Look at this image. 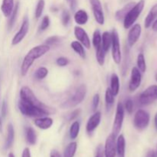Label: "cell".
I'll return each instance as SVG.
<instances>
[{
	"instance_id": "6da1fadb",
	"label": "cell",
	"mask_w": 157,
	"mask_h": 157,
	"mask_svg": "<svg viewBox=\"0 0 157 157\" xmlns=\"http://www.w3.org/2000/svg\"><path fill=\"white\" fill-rule=\"evenodd\" d=\"M19 95L20 100H21V101L29 103V104H32L34 106H36L38 107H40V108L43 109V110H45L49 113H53V110H52V108L46 106L45 104H43L41 101H40L37 98V97L35 96V94L30 87H27V86H23L21 88V90H20Z\"/></svg>"
},
{
	"instance_id": "7a4b0ae2",
	"label": "cell",
	"mask_w": 157,
	"mask_h": 157,
	"mask_svg": "<svg viewBox=\"0 0 157 157\" xmlns=\"http://www.w3.org/2000/svg\"><path fill=\"white\" fill-rule=\"evenodd\" d=\"M18 107L21 114L28 117L38 118L50 114L45 110H43L40 107L32 105V104L25 102L24 101H21V100H19V101H18Z\"/></svg>"
},
{
	"instance_id": "3957f363",
	"label": "cell",
	"mask_w": 157,
	"mask_h": 157,
	"mask_svg": "<svg viewBox=\"0 0 157 157\" xmlns=\"http://www.w3.org/2000/svg\"><path fill=\"white\" fill-rule=\"evenodd\" d=\"M145 6V1L140 0L137 3H135L134 6L127 12L125 18H124V27L125 29H129L132 25H134L138 17L143 12Z\"/></svg>"
},
{
	"instance_id": "277c9868",
	"label": "cell",
	"mask_w": 157,
	"mask_h": 157,
	"mask_svg": "<svg viewBox=\"0 0 157 157\" xmlns=\"http://www.w3.org/2000/svg\"><path fill=\"white\" fill-rule=\"evenodd\" d=\"M87 94V87L84 84H81L75 90V93L63 103L61 107L63 108H71L78 106L84 100Z\"/></svg>"
},
{
	"instance_id": "5b68a950",
	"label": "cell",
	"mask_w": 157,
	"mask_h": 157,
	"mask_svg": "<svg viewBox=\"0 0 157 157\" xmlns=\"http://www.w3.org/2000/svg\"><path fill=\"white\" fill-rule=\"evenodd\" d=\"M112 35V43H111V51L112 58L113 61L116 64H119L121 63L122 60V55H121V42H120V37L117 31L113 29L111 32Z\"/></svg>"
},
{
	"instance_id": "8992f818",
	"label": "cell",
	"mask_w": 157,
	"mask_h": 157,
	"mask_svg": "<svg viewBox=\"0 0 157 157\" xmlns=\"http://www.w3.org/2000/svg\"><path fill=\"white\" fill-rule=\"evenodd\" d=\"M150 117L148 112L140 109L136 112L133 118V125L138 130H144L149 126Z\"/></svg>"
},
{
	"instance_id": "52a82bcc",
	"label": "cell",
	"mask_w": 157,
	"mask_h": 157,
	"mask_svg": "<svg viewBox=\"0 0 157 157\" xmlns=\"http://www.w3.org/2000/svg\"><path fill=\"white\" fill-rule=\"evenodd\" d=\"M124 114H125V110H124V105H123L122 103L119 102L117 105L116 113H115L113 129H112V130H113L112 133H113L115 136H117L121 132V129H122L124 120Z\"/></svg>"
},
{
	"instance_id": "ba28073f",
	"label": "cell",
	"mask_w": 157,
	"mask_h": 157,
	"mask_svg": "<svg viewBox=\"0 0 157 157\" xmlns=\"http://www.w3.org/2000/svg\"><path fill=\"white\" fill-rule=\"evenodd\" d=\"M157 99V85H152L147 87L140 95L139 101L141 105H150Z\"/></svg>"
},
{
	"instance_id": "9c48e42d",
	"label": "cell",
	"mask_w": 157,
	"mask_h": 157,
	"mask_svg": "<svg viewBox=\"0 0 157 157\" xmlns=\"http://www.w3.org/2000/svg\"><path fill=\"white\" fill-rule=\"evenodd\" d=\"M29 30V20L28 17H25L23 19L21 25L20 27L18 32L14 35V37L12 39V45H17L19 43L21 42L23 39L25 38L26 35L28 34Z\"/></svg>"
},
{
	"instance_id": "30bf717a",
	"label": "cell",
	"mask_w": 157,
	"mask_h": 157,
	"mask_svg": "<svg viewBox=\"0 0 157 157\" xmlns=\"http://www.w3.org/2000/svg\"><path fill=\"white\" fill-rule=\"evenodd\" d=\"M90 5H91L95 21L99 25H103L105 21V18H104V10H103L101 1L100 0H90Z\"/></svg>"
},
{
	"instance_id": "8fae6325",
	"label": "cell",
	"mask_w": 157,
	"mask_h": 157,
	"mask_svg": "<svg viewBox=\"0 0 157 157\" xmlns=\"http://www.w3.org/2000/svg\"><path fill=\"white\" fill-rule=\"evenodd\" d=\"M142 81V75L137 67H133L131 70L130 80L129 82L128 89L130 92H134L140 87Z\"/></svg>"
},
{
	"instance_id": "7c38bea8",
	"label": "cell",
	"mask_w": 157,
	"mask_h": 157,
	"mask_svg": "<svg viewBox=\"0 0 157 157\" xmlns=\"http://www.w3.org/2000/svg\"><path fill=\"white\" fill-rule=\"evenodd\" d=\"M116 136L113 133H111L107 136L104 148L105 157H116Z\"/></svg>"
},
{
	"instance_id": "4fadbf2b",
	"label": "cell",
	"mask_w": 157,
	"mask_h": 157,
	"mask_svg": "<svg viewBox=\"0 0 157 157\" xmlns=\"http://www.w3.org/2000/svg\"><path fill=\"white\" fill-rule=\"evenodd\" d=\"M74 34L77 41L84 45V48L87 49H90V39L87 35V32L81 26H75L74 29Z\"/></svg>"
},
{
	"instance_id": "5bb4252c",
	"label": "cell",
	"mask_w": 157,
	"mask_h": 157,
	"mask_svg": "<svg viewBox=\"0 0 157 157\" xmlns=\"http://www.w3.org/2000/svg\"><path fill=\"white\" fill-rule=\"evenodd\" d=\"M130 31L127 35V44L129 47H133L140 38L142 29L140 24H134L130 28Z\"/></svg>"
},
{
	"instance_id": "9a60e30c",
	"label": "cell",
	"mask_w": 157,
	"mask_h": 157,
	"mask_svg": "<svg viewBox=\"0 0 157 157\" xmlns=\"http://www.w3.org/2000/svg\"><path fill=\"white\" fill-rule=\"evenodd\" d=\"M50 51V46H48V44H39V45L35 46V47L32 48L30 51L27 53V55L29 57L32 58L34 61L38 59L41 57L44 56L46 53Z\"/></svg>"
},
{
	"instance_id": "2e32d148",
	"label": "cell",
	"mask_w": 157,
	"mask_h": 157,
	"mask_svg": "<svg viewBox=\"0 0 157 157\" xmlns=\"http://www.w3.org/2000/svg\"><path fill=\"white\" fill-rule=\"evenodd\" d=\"M101 113L100 111H95L94 113L88 119L86 125V131L87 133L90 134L93 133L98 127L101 124Z\"/></svg>"
},
{
	"instance_id": "e0dca14e",
	"label": "cell",
	"mask_w": 157,
	"mask_h": 157,
	"mask_svg": "<svg viewBox=\"0 0 157 157\" xmlns=\"http://www.w3.org/2000/svg\"><path fill=\"white\" fill-rule=\"evenodd\" d=\"M53 124V119L47 116L35 118V121H34V124L41 130H48V129L51 128Z\"/></svg>"
},
{
	"instance_id": "ac0fdd59",
	"label": "cell",
	"mask_w": 157,
	"mask_h": 157,
	"mask_svg": "<svg viewBox=\"0 0 157 157\" xmlns=\"http://www.w3.org/2000/svg\"><path fill=\"white\" fill-rule=\"evenodd\" d=\"M74 19L78 25H84L88 21V14L84 9H79L75 13Z\"/></svg>"
},
{
	"instance_id": "d6986e66",
	"label": "cell",
	"mask_w": 157,
	"mask_h": 157,
	"mask_svg": "<svg viewBox=\"0 0 157 157\" xmlns=\"http://www.w3.org/2000/svg\"><path fill=\"white\" fill-rule=\"evenodd\" d=\"M117 153L119 157H125L126 140L123 134H120L116 140Z\"/></svg>"
},
{
	"instance_id": "ffe728a7",
	"label": "cell",
	"mask_w": 157,
	"mask_h": 157,
	"mask_svg": "<svg viewBox=\"0 0 157 157\" xmlns=\"http://www.w3.org/2000/svg\"><path fill=\"white\" fill-rule=\"evenodd\" d=\"M15 4L14 0H2V3L1 6V11L3 15L6 18H9L13 11Z\"/></svg>"
},
{
	"instance_id": "44dd1931",
	"label": "cell",
	"mask_w": 157,
	"mask_h": 157,
	"mask_svg": "<svg viewBox=\"0 0 157 157\" xmlns=\"http://www.w3.org/2000/svg\"><path fill=\"white\" fill-rule=\"evenodd\" d=\"M157 18V3L155 4L151 8L150 11L149 12L148 15H147L144 21V26L146 29H149L152 25L154 21Z\"/></svg>"
},
{
	"instance_id": "7402d4cb",
	"label": "cell",
	"mask_w": 157,
	"mask_h": 157,
	"mask_svg": "<svg viewBox=\"0 0 157 157\" xmlns=\"http://www.w3.org/2000/svg\"><path fill=\"white\" fill-rule=\"evenodd\" d=\"M15 140V130L12 124H9L7 127V136L5 142V149L9 150L11 148Z\"/></svg>"
},
{
	"instance_id": "603a6c76",
	"label": "cell",
	"mask_w": 157,
	"mask_h": 157,
	"mask_svg": "<svg viewBox=\"0 0 157 157\" xmlns=\"http://www.w3.org/2000/svg\"><path fill=\"white\" fill-rule=\"evenodd\" d=\"M34 60H32L29 55H26L25 56L24 59H23L22 62H21V68H20V71H21V76H25L29 72V69L30 67H32V65L34 63Z\"/></svg>"
},
{
	"instance_id": "cb8c5ba5",
	"label": "cell",
	"mask_w": 157,
	"mask_h": 157,
	"mask_svg": "<svg viewBox=\"0 0 157 157\" xmlns=\"http://www.w3.org/2000/svg\"><path fill=\"white\" fill-rule=\"evenodd\" d=\"M101 44H102V48L106 52L109 51V49L111 47L112 43V35L111 33L109 32H104V33L101 34Z\"/></svg>"
},
{
	"instance_id": "d4e9b609",
	"label": "cell",
	"mask_w": 157,
	"mask_h": 157,
	"mask_svg": "<svg viewBox=\"0 0 157 157\" xmlns=\"http://www.w3.org/2000/svg\"><path fill=\"white\" fill-rule=\"evenodd\" d=\"M120 78L118 77V75L117 74L113 73L112 74L111 77H110V89L111 90V91L113 92V94L115 96L119 94L120 91Z\"/></svg>"
},
{
	"instance_id": "484cf974",
	"label": "cell",
	"mask_w": 157,
	"mask_h": 157,
	"mask_svg": "<svg viewBox=\"0 0 157 157\" xmlns=\"http://www.w3.org/2000/svg\"><path fill=\"white\" fill-rule=\"evenodd\" d=\"M71 48L75 51L77 55H79L81 58L84 59L86 58V52L84 45L78 41H73L71 43Z\"/></svg>"
},
{
	"instance_id": "4316f807",
	"label": "cell",
	"mask_w": 157,
	"mask_h": 157,
	"mask_svg": "<svg viewBox=\"0 0 157 157\" xmlns=\"http://www.w3.org/2000/svg\"><path fill=\"white\" fill-rule=\"evenodd\" d=\"M25 139L30 145H35L37 141V136L33 127H29L25 128Z\"/></svg>"
},
{
	"instance_id": "83f0119b",
	"label": "cell",
	"mask_w": 157,
	"mask_h": 157,
	"mask_svg": "<svg viewBox=\"0 0 157 157\" xmlns=\"http://www.w3.org/2000/svg\"><path fill=\"white\" fill-rule=\"evenodd\" d=\"M135 5L134 2H130L128 4L126 5L124 8H122L121 9L118 10L117 12L115 14V18L118 21H121V20H124V18H125L126 15L127 14V12L130 10L132 7Z\"/></svg>"
},
{
	"instance_id": "f1b7e54d",
	"label": "cell",
	"mask_w": 157,
	"mask_h": 157,
	"mask_svg": "<svg viewBox=\"0 0 157 157\" xmlns=\"http://www.w3.org/2000/svg\"><path fill=\"white\" fill-rule=\"evenodd\" d=\"M78 144L77 142H71L66 147L64 151V157H74L76 153Z\"/></svg>"
},
{
	"instance_id": "f546056e",
	"label": "cell",
	"mask_w": 157,
	"mask_h": 157,
	"mask_svg": "<svg viewBox=\"0 0 157 157\" xmlns=\"http://www.w3.org/2000/svg\"><path fill=\"white\" fill-rule=\"evenodd\" d=\"M115 97L116 96L113 94L111 90L108 87L105 92V102L107 110H110L112 106L113 105V104H114Z\"/></svg>"
},
{
	"instance_id": "4dcf8cb0",
	"label": "cell",
	"mask_w": 157,
	"mask_h": 157,
	"mask_svg": "<svg viewBox=\"0 0 157 157\" xmlns=\"http://www.w3.org/2000/svg\"><path fill=\"white\" fill-rule=\"evenodd\" d=\"M81 126H80V123L78 121H75V122L72 123V124L71 125L70 130H69V135H70L71 139L75 140L79 135L80 132V128H81Z\"/></svg>"
},
{
	"instance_id": "1f68e13d",
	"label": "cell",
	"mask_w": 157,
	"mask_h": 157,
	"mask_svg": "<svg viewBox=\"0 0 157 157\" xmlns=\"http://www.w3.org/2000/svg\"><path fill=\"white\" fill-rule=\"evenodd\" d=\"M101 41H102V39H101V31L99 29H96L93 34V39H92V43H93V45L95 49L99 48L102 46Z\"/></svg>"
},
{
	"instance_id": "d6a6232c",
	"label": "cell",
	"mask_w": 157,
	"mask_h": 157,
	"mask_svg": "<svg viewBox=\"0 0 157 157\" xmlns=\"http://www.w3.org/2000/svg\"><path fill=\"white\" fill-rule=\"evenodd\" d=\"M137 68L140 71L141 73H144L147 71V63H146L145 56L143 53H140L137 56Z\"/></svg>"
},
{
	"instance_id": "836d02e7",
	"label": "cell",
	"mask_w": 157,
	"mask_h": 157,
	"mask_svg": "<svg viewBox=\"0 0 157 157\" xmlns=\"http://www.w3.org/2000/svg\"><path fill=\"white\" fill-rule=\"evenodd\" d=\"M18 9H19V4L17 3L16 5L14 7L13 11H12V14L9 16V23H8V28L9 29H12L13 27V25H15V21L17 19V15H18Z\"/></svg>"
},
{
	"instance_id": "e575fe53",
	"label": "cell",
	"mask_w": 157,
	"mask_h": 157,
	"mask_svg": "<svg viewBox=\"0 0 157 157\" xmlns=\"http://www.w3.org/2000/svg\"><path fill=\"white\" fill-rule=\"evenodd\" d=\"M96 50V58L97 61H98V64L101 66H103L105 62V57H106V53L107 52L103 49L102 46L101 48L98 49H95Z\"/></svg>"
},
{
	"instance_id": "d590c367",
	"label": "cell",
	"mask_w": 157,
	"mask_h": 157,
	"mask_svg": "<svg viewBox=\"0 0 157 157\" xmlns=\"http://www.w3.org/2000/svg\"><path fill=\"white\" fill-rule=\"evenodd\" d=\"M48 74V70L45 67H40L35 71V78L37 80H43L47 77Z\"/></svg>"
},
{
	"instance_id": "8d00e7d4",
	"label": "cell",
	"mask_w": 157,
	"mask_h": 157,
	"mask_svg": "<svg viewBox=\"0 0 157 157\" xmlns=\"http://www.w3.org/2000/svg\"><path fill=\"white\" fill-rule=\"evenodd\" d=\"M44 6H45V2L44 0H38V3H37L36 8H35V15L36 18H39L41 16L44 11Z\"/></svg>"
},
{
	"instance_id": "74e56055",
	"label": "cell",
	"mask_w": 157,
	"mask_h": 157,
	"mask_svg": "<svg viewBox=\"0 0 157 157\" xmlns=\"http://www.w3.org/2000/svg\"><path fill=\"white\" fill-rule=\"evenodd\" d=\"M71 21V14L68 10H64L61 13V23L64 26L68 25Z\"/></svg>"
},
{
	"instance_id": "f35d334b",
	"label": "cell",
	"mask_w": 157,
	"mask_h": 157,
	"mask_svg": "<svg viewBox=\"0 0 157 157\" xmlns=\"http://www.w3.org/2000/svg\"><path fill=\"white\" fill-rule=\"evenodd\" d=\"M50 18L48 15H45V16L43 17L42 20H41V22L39 26V30L40 31H44L49 27L50 25Z\"/></svg>"
},
{
	"instance_id": "ab89813d",
	"label": "cell",
	"mask_w": 157,
	"mask_h": 157,
	"mask_svg": "<svg viewBox=\"0 0 157 157\" xmlns=\"http://www.w3.org/2000/svg\"><path fill=\"white\" fill-rule=\"evenodd\" d=\"M124 110H127V113H132L133 111V101L131 98H128L126 100L125 104L124 106Z\"/></svg>"
},
{
	"instance_id": "60d3db41",
	"label": "cell",
	"mask_w": 157,
	"mask_h": 157,
	"mask_svg": "<svg viewBox=\"0 0 157 157\" xmlns=\"http://www.w3.org/2000/svg\"><path fill=\"white\" fill-rule=\"evenodd\" d=\"M99 104H100V95L99 94H94V96L93 97V99H92L91 108L93 111H96L98 106H99Z\"/></svg>"
},
{
	"instance_id": "b9f144b4",
	"label": "cell",
	"mask_w": 157,
	"mask_h": 157,
	"mask_svg": "<svg viewBox=\"0 0 157 157\" xmlns=\"http://www.w3.org/2000/svg\"><path fill=\"white\" fill-rule=\"evenodd\" d=\"M70 63V61L67 58L65 57H60L56 60V64L60 67H66Z\"/></svg>"
},
{
	"instance_id": "7bdbcfd3",
	"label": "cell",
	"mask_w": 157,
	"mask_h": 157,
	"mask_svg": "<svg viewBox=\"0 0 157 157\" xmlns=\"http://www.w3.org/2000/svg\"><path fill=\"white\" fill-rule=\"evenodd\" d=\"M60 41V38L56 35H53V36H51L49 38H48L45 41V44H48V46L54 45V44H57Z\"/></svg>"
},
{
	"instance_id": "ee69618b",
	"label": "cell",
	"mask_w": 157,
	"mask_h": 157,
	"mask_svg": "<svg viewBox=\"0 0 157 157\" xmlns=\"http://www.w3.org/2000/svg\"><path fill=\"white\" fill-rule=\"evenodd\" d=\"M8 113V104L6 102V100L2 101V104L1 107V115L2 118H6V115Z\"/></svg>"
},
{
	"instance_id": "f6af8a7d",
	"label": "cell",
	"mask_w": 157,
	"mask_h": 157,
	"mask_svg": "<svg viewBox=\"0 0 157 157\" xmlns=\"http://www.w3.org/2000/svg\"><path fill=\"white\" fill-rule=\"evenodd\" d=\"M80 113H81V110L80 109H77V110H75L74 111H72L70 117H69V121H73V120L76 119L79 116Z\"/></svg>"
},
{
	"instance_id": "bcb514c9",
	"label": "cell",
	"mask_w": 157,
	"mask_h": 157,
	"mask_svg": "<svg viewBox=\"0 0 157 157\" xmlns=\"http://www.w3.org/2000/svg\"><path fill=\"white\" fill-rule=\"evenodd\" d=\"M95 157H104V148H103L102 145H99L97 148V153Z\"/></svg>"
},
{
	"instance_id": "7dc6e473",
	"label": "cell",
	"mask_w": 157,
	"mask_h": 157,
	"mask_svg": "<svg viewBox=\"0 0 157 157\" xmlns=\"http://www.w3.org/2000/svg\"><path fill=\"white\" fill-rule=\"evenodd\" d=\"M21 157H31V152L29 148L26 147L22 151V154H21Z\"/></svg>"
},
{
	"instance_id": "c3c4849f",
	"label": "cell",
	"mask_w": 157,
	"mask_h": 157,
	"mask_svg": "<svg viewBox=\"0 0 157 157\" xmlns=\"http://www.w3.org/2000/svg\"><path fill=\"white\" fill-rule=\"evenodd\" d=\"M50 157H62L61 153L56 150H53L51 151L50 153Z\"/></svg>"
},
{
	"instance_id": "681fc988",
	"label": "cell",
	"mask_w": 157,
	"mask_h": 157,
	"mask_svg": "<svg viewBox=\"0 0 157 157\" xmlns=\"http://www.w3.org/2000/svg\"><path fill=\"white\" fill-rule=\"evenodd\" d=\"M146 157H157L156 151L153 150H149L148 153H147V156Z\"/></svg>"
},
{
	"instance_id": "f907efd6",
	"label": "cell",
	"mask_w": 157,
	"mask_h": 157,
	"mask_svg": "<svg viewBox=\"0 0 157 157\" xmlns=\"http://www.w3.org/2000/svg\"><path fill=\"white\" fill-rule=\"evenodd\" d=\"M152 29H153L154 32H157V18L154 21V22L152 24Z\"/></svg>"
},
{
	"instance_id": "816d5d0a",
	"label": "cell",
	"mask_w": 157,
	"mask_h": 157,
	"mask_svg": "<svg viewBox=\"0 0 157 157\" xmlns=\"http://www.w3.org/2000/svg\"><path fill=\"white\" fill-rule=\"evenodd\" d=\"M3 128H2V118L0 117V133H2Z\"/></svg>"
},
{
	"instance_id": "f5cc1de1",
	"label": "cell",
	"mask_w": 157,
	"mask_h": 157,
	"mask_svg": "<svg viewBox=\"0 0 157 157\" xmlns=\"http://www.w3.org/2000/svg\"><path fill=\"white\" fill-rule=\"evenodd\" d=\"M154 124H155V128L157 130V113L155 115V118H154Z\"/></svg>"
},
{
	"instance_id": "db71d44e",
	"label": "cell",
	"mask_w": 157,
	"mask_h": 157,
	"mask_svg": "<svg viewBox=\"0 0 157 157\" xmlns=\"http://www.w3.org/2000/svg\"><path fill=\"white\" fill-rule=\"evenodd\" d=\"M8 157H15V155H14L12 153H9V156H8Z\"/></svg>"
},
{
	"instance_id": "11a10c76",
	"label": "cell",
	"mask_w": 157,
	"mask_h": 157,
	"mask_svg": "<svg viewBox=\"0 0 157 157\" xmlns=\"http://www.w3.org/2000/svg\"><path fill=\"white\" fill-rule=\"evenodd\" d=\"M155 78H156V82H157V74L156 75V77H155Z\"/></svg>"
},
{
	"instance_id": "9f6ffc18",
	"label": "cell",
	"mask_w": 157,
	"mask_h": 157,
	"mask_svg": "<svg viewBox=\"0 0 157 157\" xmlns=\"http://www.w3.org/2000/svg\"><path fill=\"white\" fill-rule=\"evenodd\" d=\"M155 151H156V155H157V145H156V150H155Z\"/></svg>"
}]
</instances>
